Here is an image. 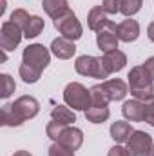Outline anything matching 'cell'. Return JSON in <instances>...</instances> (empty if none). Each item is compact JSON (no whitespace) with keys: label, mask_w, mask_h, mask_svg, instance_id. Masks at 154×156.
<instances>
[{"label":"cell","mask_w":154,"mask_h":156,"mask_svg":"<svg viewBox=\"0 0 154 156\" xmlns=\"http://www.w3.org/2000/svg\"><path fill=\"white\" fill-rule=\"evenodd\" d=\"M123 116L129 122H143L145 120V102L142 100H127L121 107Z\"/></svg>","instance_id":"10"},{"label":"cell","mask_w":154,"mask_h":156,"mask_svg":"<svg viewBox=\"0 0 154 156\" xmlns=\"http://www.w3.org/2000/svg\"><path fill=\"white\" fill-rule=\"evenodd\" d=\"M15 80L9 76V75H0V96L2 98H9L13 93H15Z\"/></svg>","instance_id":"25"},{"label":"cell","mask_w":154,"mask_h":156,"mask_svg":"<svg viewBox=\"0 0 154 156\" xmlns=\"http://www.w3.org/2000/svg\"><path fill=\"white\" fill-rule=\"evenodd\" d=\"M49 156H75V151H71L69 147L54 142L51 147H49Z\"/></svg>","instance_id":"28"},{"label":"cell","mask_w":154,"mask_h":156,"mask_svg":"<svg viewBox=\"0 0 154 156\" xmlns=\"http://www.w3.org/2000/svg\"><path fill=\"white\" fill-rule=\"evenodd\" d=\"M22 37H24V31H22V27L18 24H15L11 20L4 22L2 31H0V47H2V51H13L20 44Z\"/></svg>","instance_id":"8"},{"label":"cell","mask_w":154,"mask_h":156,"mask_svg":"<svg viewBox=\"0 0 154 156\" xmlns=\"http://www.w3.org/2000/svg\"><path fill=\"white\" fill-rule=\"evenodd\" d=\"M29 15H27V11L26 9H15L13 13H11V22H15V24H18L20 27H22V31H24V27H26V24L29 22Z\"/></svg>","instance_id":"27"},{"label":"cell","mask_w":154,"mask_h":156,"mask_svg":"<svg viewBox=\"0 0 154 156\" xmlns=\"http://www.w3.org/2000/svg\"><path fill=\"white\" fill-rule=\"evenodd\" d=\"M11 109H13L16 120L22 125L26 120H31V118H35L38 115L40 104L38 100L33 98V96H20L18 100H15V104H11Z\"/></svg>","instance_id":"7"},{"label":"cell","mask_w":154,"mask_h":156,"mask_svg":"<svg viewBox=\"0 0 154 156\" xmlns=\"http://www.w3.org/2000/svg\"><path fill=\"white\" fill-rule=\"evenodd\" d=\"M64 102L76 111H87L91 107V91L80 82H71L64 89Z\"/></svg>","instance_id":"2"},{"label":"cell","mask_w":154,"mask_h":156,"mask_svg":"<svg viewBox=\"0 0 154 156\" xmlns=\"http://www.w3.org/2000/svg\"><path fill=\"white\" fill-rule=\"evenodd\" d=\"M89 91H91V107H107L111 98H109V94L102 83L93 85Z\"/></svg>","instance_id":"19"},{"label":"cell","mask_w":154,"mask_h":156,"mask_svg":"<svg viewBox=\"0 0 154 156\" xmlns=\"http://www.w3.org/2000/svg\"><path fill=\"white\" fill-rule=\"evenodd\" d=\"M121 2H123V0H103L102 7L105 9L107 15H116V13L120 11V7H121Z\"/></svg>","instance_id":"30"},{"label":"cell","mask_w":154,"mask_h":156,"mask_svg":"<svg viewBox=\"0 0 154 156\" xmlns=\"http://www.w3.org/2000/svg\"><path fill=\"white\" fill-rule=\"evenodd\" d=\"M75 69L82 76H93V78H98V80L109 78V73H107L102 58H96V56H89V55L78 56L76 62H75Z\"/></svg>","instance_id":"3"},{"label":"cell","mask_w":154,"mask_h":156,"mask_svg":"<svg viewBox=\"0 0 154 156\" xmlns=\"http://www.w3.org/2000/svg\"><path fill=\"white\" fill-rule=\"evenodd\" d=\"M51 51H53V55H54L56 58H60V60H67V58H71V56L76 53V45H75L73 40L60 37V38L53 40V44H51Z\"/></svg>","instance_id":"13"},{"label":"cell","mask_w":154,"mask_h":156,"mask_svg":"<svg viewBox=\"0 0 154 156\" xmlns=\"http://www.w3.org/2000/svg\"><path fill=\"white\" fill-rule=\"evenodd\" d=\"M143 67H145V71L149 73V76H151V78L154 80V56H151L149 60H145Z\"/></svg>","instance_id":"32"},{"label":"cell","mask_w":154,"mask_h":156,"mask_svg":"<svg viewBox=\"0 0 154 156\" xmlns=\"http://www.w3.org/2000/svg\"><path fill=\"white\" fill-rule=\"evenodd\" d=\"M53 24H54V27L58 29V33L64 38H69V40H73V42L82 38V35H83V27H82L80 20L76 18V15L73 11H67L65 15H62L60 18H56Z\"/></svg>","instance_id":"5"},{"label":"cell","mask_w":154,"mask_h":156,"mask_svg":"<svg viewBox=\"0 0 154 156\" xmlns=\"http://www.w3.org/2000/svg\"><path fill=\"white\" fill-rule=\"evenodd\" d=\"M87 26H89L91 31H96V33H100L103 29H109V31H114L116 33V27H118L114 22H111L107 18V13H105V9L102 5H94L89 11V15H87Z\"/></svg>","instance_id":"9"},{"label":"cell","mask_w":154,"mask_h":156,"mask_svg":"<svg viewBox=\"0 0 154 156\" xmlns=\"http://www.w3.org/2000/svg\"><path fill=\"white\" fill-rule=\"evenodd\" d=\"M51 118H53L54 122L62 123V125H69V123L76 122V116H75V113H73L71 109H67L65 105H56V107L51 111Z\"/></svg>","instance_id":"20"},{"label":"cell","mask_w":154,"mask_h":156,"mask_svg":"<svg viewBox=\"0 0 154 156\" xmlns=\"http://www.w3.org/2000/svg\"><path fill=\"white\" fill-rule=\"evenodd\" d=\"M107 156H131L129 154V151L127 149H123L121 145H114L111 151H109V154Z\"/></svg>","instance_id":"31"},{"label":"cell","mask_w":154,"mask_h":156,"mask_svg":"<svg viewBox=\"0 0 154 156\" xmlns=\"http://www.w3.org/2000/svg\"><path fill=\"white\" fill-rule=\"evenodd\" d=\"M147 37L151 38V42H154V22H151L147 27Z\"/></svg>","instance_id":"33"},{"label":"cell","mask_w":154,"mask_h":156,"mask_svg":"<svg viewBox=\"0 0 154 156\" xmlns=\"http://www.w3.org/2000/svg\"><path fill=\"white\" fill-rule=\"evenodd\" d=\"M44 20L37 16V15H33L31 18H29V22L26 24V27H24V37L26 38H37L40 33L44 31Z\"/></svg>","instance_id":"21"},{"label":"cell","mask_w":154,"mask_h":156,"mask_svg":"<svg viewBox=\"0 0 154 156\" xmlns=\"http://www.w3.org/2000/svg\"><path fill=\"white\" fill-rule=\"evenodd\" d=\"M22 60H24L22 64H27L38 71H44L51 62V55H49V49L44 47V44H31L24 49Z\"/></svg>","instance_id":"4"},{"label":"cell","mask_w":154,"mask_h":156,"mask_svg":"<svg viewBox=\"0 0 154 156\" xmlns=\"http://www.w3.org/2000/svg\"><path fill=\"white\" fill-rule=\"evenodd\" d=\"M13 156H31V154H29L27 151H16V153H15Z\"/></svg>","instance_id":"34"},{"label":"cell","mask_w":154,"mask_h":156,"mask_svg":"<svg viewBox=\"0 0 154 156\" xmlns=\"http://www.w3.org/2000/svg\"><path fill=\"white\" fill-rule=\"evenodd\" d=\"M116 37L121 40V42H134V40L140 37V24L136 20H132V18L123 20L116 27Z\"/></svg>","instance_id":"14"},{"label":"cell","mask_w":154,"mask_h":156,"mask_svg":"<svg viewBox=\"0 0 154 156\" xmlns=\"http://www.w3.org/2000/svg\"><path fill=\"white\" fill-rule=\"evenodd\" d=\"M143 5V0H123L121 2V7H120V13L125 15L127 18H131L132 15H136Z\"/></svg>","instance_id":"24"},{"label":"cell","mask_w":154,"mask_h":156,"mask_svg":"<svg viewBox=\"0 0 154 156\" xmlns=\"http://www.w3.org/2000/svg\"><path fill=\"white\" fill-rule=\"evenodd\" d=\"M149 156H154V147H152V151H151V154H149Z\"/></svg>","instance_id":"35"},{"label":"cell","mask_w":154,"mask_h":156,"mask_svg":"<svg viewBox=\"0 0 154 156\" xmlns=\"http://www.w3.org/2000/svg\"><path fill=\"white\" fill-rule=\"evenodd\" d=\"M67 125H62V123H58V122H49L47 123V127H45V133H47V136L53 140V142H58V138H60V134L64 133V129H65Z\"/></svg>","instance_id":"26"},{"label":"cell","mask_w":154,"mask_h":156,"mask_svg":"<svg viewBox=\"0 0 154 156\" xmlns=\"http://www.w3.org/2000/svg\"><path fill=\"white\" fill-rule=\"evenodd\" d=\"M102 85L105 87V91H107V94H109L111 102L123 100V98L127 96V85H125V82H123V80H120V78L103 80V82H102Z\"/></svg>","instance_id":"15"},{"label":"cell","mask_w":154,"mask_h":156,"mask_svg":"<svg viewBox=\"0 0 154 156\" xmlns=\"http://www.w3.org/2000/svg\"><path fill=\"white\" fill-rule=\"evenodd\" d=\"M18 73H20V78H22L26 83H35V82H38L40 75H42V71L31 67V66H27V64H22L20 69H18Z\"/></svg>","instance_id":"23"},{"label":"cell","mask_w":154,"mask_h":156,"mask_svg":"<svg viewBox=\"0 0 154 156\" xmlns=\"http://www.w3.org/2000/svg\"><path fill=\"white\" fill-rule=\"evenodd\" d=\"M152 147V136L145 131H132L127 140V151L131 156H149Z\"/></svg>","instance_id":"6"},{"label":"cell","mask_w":154,"mask_h":156,"mask_svg":"<svg viewBox=\"0 0 154 156\" xmlns=\"http://www.w3.org/2000/svg\"><path fill=\"white\" fill-rule=\"evenodd\" d=\"M58 144L69 147L71 151H78L82 147V144H83V133L78 127H65L64 133L58 138Z\"/></svg>","instance_id":"12"},{"label":"cell","mask_w":154,"mask_h":156,"mask_svg":"<svg viewBox=\"0 0 154 156\" xmlns=\"http://www.w3.org/2000/svg\"><path fill=\"white\" fill-rule=\"evenodd\" d=\"M109 109L107 107H89L85 111V118L91 122V123H103L107 118H109Z\"/></svg>","instance_id":"22"},{"label":"cell","mask_w":154,"mask_h":156,"mask_svg":"<svg viewBox=\"0 0 154 156\" xmlns=\"http://www.w3.org/2000/svg\"><path fill=\"white\" fill-rule=\"evenodd\" d=\"M102 62H103L107 73L111 75V73H118V71H121V69L125 67V64H127V56H125V53H121V51L114 49V51L103 53Z\"/></svg>","instance_id":"11"},{"label":"cell","mask_w":154,"mask_h":156,"mask_svg":"<svg viewBox=\"0 0 154 156\" xmlns=\"http://www.w3.org/2000/svg\"><path fill=\"white\" fill-rule=\"evenodd\" d=\"M42 7L53 20H56L62 15H65L67 11H71L67 0H42Z\"/></svg>","instance_id":"16"},{"label":"cell","mask_w":154,"mask_h":156,"mask_svg":"<svg viewBox=\"0 0 154 156\" xmlns=\"http://www.w3.org/2000/svg\"><path fill=\"white\" fill-rule=\"evenodd\" d=\"M129 89H131V94L136 98V100H149L154 94V85H152V78L149 76V73L145 71L143 66H136L131 69L129 73Z\"/></svg>","instance_id":"1"},{"label":"cell","mask_w":154,"mask_h":156,"mask_svg":"<svg viewBox=\"0 0 154 156\" xmlns=\"http://www.w3.org/2000/svg\"><path fill=\"white\" fill-rule=\"evenodd\" d=\"M131 133H132V127H131L129 122H114L111 125V138L114 140L116 144L127 142L129 136H131Z\"/></svg>","instance_id":"18"},{"label":"cell","mask_w":154,"mask_h":156,"mask_svg":"<svg viewBox=\"0 0 154 156\" xmlns=\"http://www.w3.org/2000/svg\"><path fill=\"white\" fill-rule=\"evenodd\" d=\"M118 42H120V38L116 37L114 31L103 29V31H100V33L96 35V44H98V47H100L103 53H109V51L118 49Z\"/></svg>","instance_id":"17"},{"label":"cell","mask_w":154,"mask_h":156,"mask_svg":"<svg viewBox=\"0 0 154 156\" xmlns=\"http://www.w3.org/2000/svg\"><path fill=\"white\" fill-rule=\"evenodd\" d=\"M143 122H147L149 125L154 127V94L149 100H145V120Z\"/></svg>","instance_id":"29"}]
</instances>
